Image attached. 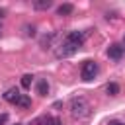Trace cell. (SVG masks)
I'll return each mask as SVG.
<instances>
[{
    "label": "cell",
    "mask_w": 125,
    "mask_h": 125,
    "mask_svg": "<svg viewBox=\"0 0 125 125\" xmlns=\"http://www.w3.org/2000/svg\"><path fill=\"white\" fill-rule=\"evenodd\" d=\"M84 37H86V33H84V31H70V33H68V35H66V37L57 45V49H55L57 59H66V57L74 55V53L82 47Z\"/></svg>",
    "instance_id": "cell-1"
},
{
    "label": "cell",
    "mask_w": 125,
    "mask_h": 125,
    "mask_svg": "<svg viewBox=\"0 0 125 125\" xmlns=\"http://www.w3.org/2000/svg\"><path fill=\"white\" fill-rule=\"evenodd\" d=\"M68 109H70V115H72L74 119H86V117L90 115V111H92L88 100L82 98V96H74V98L70 100Z\"/></svg>",
    "instance_id": "cell-2"
},
{
    "label": "cell",
    "mask_w": 125,
    "mask_h": 125,
    "mask_svg": "<svg viewBox=\"0 0 125 125\" xmlns=\"http://www.w3.org/2000/svg\"><path fill=\"white\" fill-rule=\"evenodd\" d=\"M96 74H98V64H96V61H84V62H82V68H80L82 80L90 82V80L96 78Z\"/></svg>",
    "instance_id": "cell-3"
},
{
    "label": "cell",
    "mask_w": 125,
    "mask_h": 125,
    "mask_svg": "<svg viewBox=\"0 0 125 125\" xmlns=\"http://www.w3.org/2000/svg\"><path fill=\"white\" fill-rule=\"evenodd\" d=\"M123 47L119 45V43H111L109 47H107V57L111 59V61H119L121 57H123Z\"/></svg>",
    "instance_id": "cell-4"
},
{
    "label": "cell",
    "mask_w": 125,
    "mask_h": 125,
    "mask_svg": "<svg viewBox=\"0 0 125 125\" xmlns=\"http://www.w3.org/2000/svg\"><path fill=\"white\" fill-rule=\"evenodd\" d=\"M20 96H21V94H20V90H18V88H10V90L4 94V100H6V102H10V104H16Z\"/></svg>",
    "instance_id": "cell-5"
},
{
    "label": "cell",
    "mask_w": 125,
    "mask_h": 125,
    "mask_svg": "<svg viewBox=\"0 0 125 125\" xmlns=\"http://www.w3.org/2000/svg\"><path fill=\"white\" fill-rule=\"evenodd\" d=\"M72 12H74V6L68 4V2H66V4H61V6L57 8V14H59V16H70Z\"/></svg>",
    "instance_id": "cell-6"
},
{
    "label": "cell",
    "mask_w": 125,
    "mask_h": 125,
    "mask_svg": "<svg viewBox=\"0 0 125 125\" xmlns=\"http://www.w3.org/2000/svg\"><path fill=\"white\" fill-rule=\"evenodd\" d=\"M53 6V0H35L33 2V8L35 10H49Z\"/></svg>",
    "instance_id": "cell-7"
},
{
    "label": "cell",
    "mask_w": 125,
    "mask_h": 125,
    "mask_svg": "<svg viewBox=\"0 0 125 125\" xmlns=\"http://www.w3.org/2000/svg\"><path fill=\"white\" fill-rule=\"evenodd\" d=\"M14 105H18V107H29V105H31V98H29V96H25V94H21Z\"/></svg>",
    "instance_id": "cell-8"
},
{
    "label": "cell",
    "mask_w": 125,
    "mask_h": 125,
    "mask_svg": "<svg viewBox=\"0 0 125 125\" xmlns=\"http://www.w3.org/2000/svg\"><path fill=\"white\" fill-rule=\"evenodd\" d=\"M37 94H39V96H47V94H49V84H47V80H39V82H37Z\"/></svg>",
    "instance_id": "cell-9"
},
{
    "label": "cell",
    "mask_w": 125,
    "mask_h": 125,
    "mask_svg": "<svg viewBox=\"0 0 125 125\" xmlns=\"http://www.w3.org/2000/svg\"><path fill=\"white\" fill-rule=\"evenodd\" d=\"M105 92H107L109 96H117V94H119V84H115V82H109V84L105 86Z\"/></svg>",
    "instance_id": "cell-10"
},
{
    "label": "cell",
    "mask_w": 125,
    "mask_h": 125,
    "mask_svg": "<svg viewBox=\"0 0 125 125\" xmlns=\"http://www.w3.org/2000/svg\"><path fill=\"white\" fill-rule=\"evenodd\" d=\"M31 82H33V76L31 74H23L21 76V86L23 88H31Z\"/></svg>",
    "instance_id": "cell-11"
},
{
    "label": "cell",
    "mask_w": 125,
    "mask_h": 125,
    "mask_svg": "<svg viewBox=\"0 0 125 125\" xmlns=\"http://www.w3.org/2000/svg\"><path fill=\"white\" fill-rule=\"evenodd\" d=\"M53 37H55V33H49V35H45V37L41 39V45H43L45 49H49V45H51V41H53Z\"/></svg>",
    "instance_id": "cell-12"
},
{
    "label": "cell",
    "mask_w": 125,
    "mask_h": 125,
    "mask_svg": "<svg viewBox=\"0 0 125 125\" xmlns=\"http://www.w3.org/2000/svg\"><path fill=\"white\" fill-rule=\"evenodd\" d=\"M8 121V113H0V125H4Z\"/></svg>",
    "instance_id": "cell-13"
},
{
    "label": "cell",
    "mask_w": 125,
    "mask_h": 125,
    "mask_svg": "<svg viewBox=\"0 0 125 125\" xmlns=\"http://www.w3.org/2000/svg\"><path fill=\"white\" fill-rule=\"evenodd\" d=\"M51 125H62V121H61L59 117H53V123H51Z\"/></svg>",
    "instance_id": "cell-14"
},
{
    "label": "cell",
    "mask_w": 125,
    "mask_h": 125,
    "mask_svg": "<svg viewBox=\"0 0 125 125\" xmlns=\"http://www.w3.org/2000/svg\"><path fill=\"white\" fill-rule=\"evenodd\" d=\"M107 125H125V123H121V121H109Z\"/></svg>",
    "instance_id": "cell-15"
},
{
    "label": "cell",
    "mask_w": 125,
    "mask_h": 125,
    "mask_svg": "<svg viewBox=\"0 0 125 125\" xmlns=\"http://www.w3.org/2000/svg\"><path fill=\"white\" fill-rule=\"evenodd\" d=\"M121 47H123V51H125V35H123V39H121Z\"/></svg>",
    "instance_id": "cell-16"
},
{
    "label": "cell",
    "mask_w": 125,
    "mask_h": 125,
    "mask_svg": "<svg viewBox=\"0 0 125 125\" xmlns=\"http://www.w3.org/2000/svg\"><path fill=\"white\" fill-rule=\"evenodd\" d=\"M4 14H6V12H4L2 8H0V18H4Z\"/></svg>",
    "instance_id": "cell-17"
},
{
    "label": "cell",
    "mask_w": 125,
    "mask_h": 125,
    "mask_svg": "<svg viewBox=\"0 0 125 125\" xmlns=\"http://www.w3.org/2000/svg\"><path fill=\"white\" fill-rule=\"evenodd\" d=\"M16 125H21V123H16Z\"/></svg>",
    "instance_id": "cell-18"
}]
</instances>
